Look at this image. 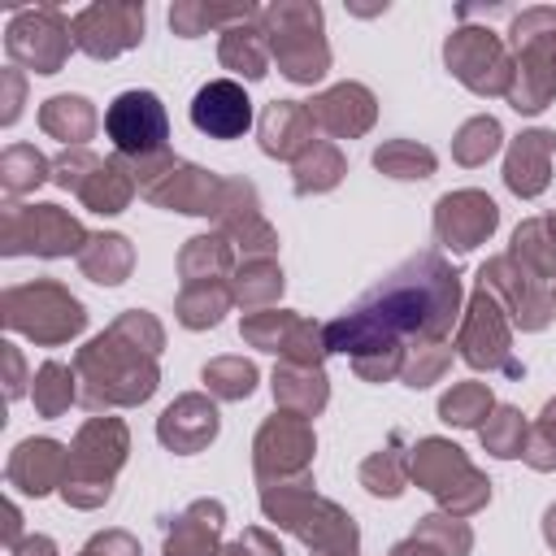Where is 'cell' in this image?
I'll list each match as a JSON object with an SVG mask.
<instances>
[{
    "label": "cell",
    "instance_id": "6da1fadb",
    "mask_svg": "<svg viewBox=\"0 0 556 556\" xmlns=\"http://www.w3.org/2000/svg\"><path fill=\"white\" fill-rule=\"evenodd\" d=\"M460 282L434 252L404 261L391 278H382L352 313L326 326V352H352V361L369 352H400L395 334H417L439 343L456 317Z\"/></svg>",
    "mask_w": 556,
    "mask_h": 556
},
{
    "label": "cell",
    "instance_id": "7a4b0ae2",
    "mask_svg": "<svg viewBox=\"0 0 556 556\" xmlns=\"http://www.w3.org/2000/svg\"><path fill=\"white\" fill-rule=\"evenodd\" d=\"M156 348L148 343H122L117 330L91 339L83 352H78V374L91 382L83 391V400L91 408L100 404H139L152 395L156 387V365H152Z\"/></svg>",
    "mask_w": 556,
    "mask_h": 556
},
{
    "label": "cell",
    "instance_id": "3957f363",
    "mask_svg": "<svg viewBox=\"0 0 556 556\" xmlns=\"http://www.w3.org/2000/svg\"><path fill=\"white\" fill-rule=\"evenodd\" d=\"M508 43L517 52L508 104L517 113H539L556 100V9H521L513 17Z\"/></svg>",
    "mask_w": 556,
    "mask_h": 556
},
{
    "label": "cell",
    "instance_id": "277c9868",
    "mask_svg": "<svg viewBox=\"0 0 556 556\" xmlns=\"http://www.w3.org/2000/svg\"><path fill=\"white\" fill-rule=\"evenodd\" d=\"M265 43L278 70L291 83H317L330 65V48L321 39V9L317 4H269L261 13Z\"/></svg>",
    "mask_w": 556,
    "mask_h": 556
},
{
    "label": "cell",
    "instance_id": "5b68a950",
    "mask_svg": "<svg viewBox=\"0 0 556 556\" xmlns=\"http://www.w3.org/2000/svg\"><path fill=\"white\" fill-rule=\"evenodd\" d=\"M126 456V426L117 417H96L83 426L74 452H70V473L61 482L65 500L78 508H91L109 500V478Z\"/></svg>",
    "mask_w": 556,
    "mask_h": 556
},
{
    "label": "cell",
    "instance_id": "8992f818",
    "mask_svg": "<svg viewBox=\"0 0 556 556\" xmlns=\"http://www.w3.org/2000/svg\"><path fill=\"white\" fill-rule=\"evenodd\" d=\"M413 478L434 491L452 513H473L486 504V482L478 478V469L460 456V447L443 443V439H426L413 447V460H408Z\"/></svg>",
    "mask_w": 556,
    "mask_h": 556
},
{
    "label": "cell",
    "instance_id": "52a82bcc",
    "mask_svg": "<svg viewBox=\"0 0 556 556\" xmlns=\"http://www.w3.org/2000/svg\"><path fill=\"white\" fill-rule=\"evenodd\" d=\"M443 61L447 70L478 96H508V83H513V61H508V48L500 43L495 30L486 26H460L447 35L443 43Z\"/></svg>",
    "mask_w": 556,
    "mask_h": 556
},
{
    "label": "cell",
    "instance_id": "ba28073f",
    "mask_svg": "<svg viewBox=\"0 0 556 556\" xmlns=\"http://www.w3.org/2000/svg\"><path fill=\"white\" fill-rule=\"evenodd\" d=\"M4 321L13 330H26V334L43 339V343H61V339L83 330L87 313L56 282H30V287H17V291L4 295Z\"/></svg>",
    "mask_w": 556,
    "mask_h": 556
},
{
    "label": "cell",
    "instance_id": "9c48e42d",
    "mask_svg": "<svg viewBox=\"0 0 556 556\" xmlns=\"http://www.w3.org/2000/svg\"><path fill=\"white\" fill-rule=\"evenodd\" d=\"M104 130L122 156H135V161L165 156L169 122H165V104L152 91H122L104 109Z\"/></svg>",
    "mask_w": 556,
    "mask_h": 556
},
{
    "label": "cell",
    "instance_id": "30bf717a",
    "mask_svg": "<svg viewBox=\"0 0 556 556\" xmlns=\"http://www.w3.org/2000/svg\"><path fill=\"white\" fill-rule=\"evenodd\" d=\"M70 43H74V22L61 17V9L52 4H39V9H26L9 22V56L35 74H56L70 56Z\"/></svg>",
    "mask_w": 556,
    "mask_h": 556
},
{
    "label": "cell",
    "instance_id": "8fae6325",
    "mask_svg": "<svg viewBox=\"0 0 556 556\" xmlns=\"http://www.w3.org/2000/svg\"><path fill=\"white\" fill-rule=\"evenodd\" d=\"M87 235L83 226L61 213L56 204H35V208H9L4 213V252H39V256H65L83 252Z\"/></svg>",
    "mask_w": 556,
    "mask_h": 556
},
{
    "label": "cell",
    "instance_id": "7c38bea8",
    "mask_svg": "<svg viewBox=\"0 0 556 556\" xmlns=\"http://www.w3.org/2000/svg\"><path fill=\"white\" fill-rule=\"evenodd\" d=\"M139 191L156 204H169V208H182V213H217V195H222V182L195 165H178V161H161V169H148L139 165Z\"/></svg>",
    "mask_w": 556,
    "mask_h": 556
},
{
    "label": "cell",
    "instance_id": "4fadbf2b",
    "mask_svg": "<svg viewBox=\"0 0 556 556\" xmlns=\"http://www.w3.org/2000/svg\"><path fill=\"white\" fill-rule=\"evenodd\" d=\"M143 39V4H91L74 17V43L87 56H117Z\"/></svg>",
    "mask_w": 556,
    "mask_h": 556
},
{
    "label": "cell",
    "instance_id": "5bb4252c",
    "mask_svg": "<svg viewBox=\"0 0 556 556\" xmlns=\"http://www.w3.org/2000/svg\"><path fill=\"white\" fill-rule=\"evenodd\" d=\"M460 356L473 365V369H508V374H521V365L508 356V326L500 317V304L486 287H478L473 304H469V317H465V330H460Z\"/></svg>",
    "mask_w": 556,
    "mask_h": 556
},
{
    "label": "cell",
    "instance_id": "9a60e30c",
    "mask_svg": "<svg viewBox=\"0 0 556 556\" xmlns=\"http://www.w3.org/2000/svg\"><path fill=\"white\" fill-rule=\"evenodd\" d=\"M191 122L208 139H239L252 126V100L235 78H213L191 100Z\"/></svg>",
    "mask_w": 556,
    "mask_h": 556
},
{
    "label": "cell",
    "instance_id": "2e32d148",
    "mask_svg": "<svg viewBox=\"0 0 556 556\" xmlns=\"http://www.w3.org/2000/svg\"><path fill=\"white\" fill-rule=\"evenodd\" d=\"M495 222H500V208H495V200L482 195V191L443 195L439 208H434V230H439V239H443L447 248H456V252L478 248V243L495 230Z\"/></svg>",
    "mask_w": 556,
    "mask_h": 556
},
{
    "label": "cell",
    "instance_id": "e0dca14e",
    "mask_svg": "<svg viewBox=\"0 0 556 556\" xmlns=\"http://www.w3.org/2000/svg\"><path fill=\"white\" fill-rule=\"evenodd\" d=\"M308 113H313V126H321V130H330L339 139H352V135L369 130V122H374V96L361 83H339V87L321 91L308 104Z\"/></svg>",
    "mask_w": 556,
    "mask_h": 556
},
{
    "label": "cell",
    "instance_id": "ac0fdd59",
    "mask_svg": "<svg viewBox=\"0 0 556 556\" xmlns=\"http://www.w3.org/2000/svg\"><path fill=\"white\" fill-rule=\"evenodd\" d=\"M308 452H313V434H308V426L300 421V413L274 417V421L256 434V469H261V473H274V469H278V473L304 469Z\"/></svg>",
    "mask_w": 556,
    "mask_h": 556
},
{
    "label": "cell",
    "instance_id": "d6986e66",
    "mask_svg": "<svg viewBox=\"0 0 556 556\" xmlns=\"http://www.w3.org/2000/svg\"><path fill=\"white\" fill-rule=\"evenodd\" d=\"M313 113L295 100H274L261 113V148L269 156H304L313 148Z\"/></svg>",
    "mask_w": 556,
    "mask_h": 556
},
{
    "label": "cell",
    "instance_id": "ffe728a7",
    "mask_svg": "<svg viewBox=\"0 0 556 556\" xmlns=\"http://www.w3.org/2000/svg\"><path fill=\"white\" fill-rule=\"evenodd\" d=\"M156 434L165 447L174 452H200L213 434H217V408L200 395H182L178 404H169L156 421Z\"/></svg>",
    "mask_w": 556,
    "mask_h": 556
},
{
    "label": "cell",
    "instance_id": "44dd1931",
    "mask_svg": "<svg viewBox=\"0 0 556 556\" xmlns=\"http://www.w3.org/2000/svg\"><path fill=\"white\" fill-rule=\"evenodd\" d=\"M65 473H70V456L52 439H26L9 460V482L22 486L26 495L52 491L56 482H65Z\"/></svg>",
    "mask_w": 556,
    "mask_h": 556
},
{
    "label": "cell",
    "instance_id": "7402d4cb",
    "mask_svg": "<svg viewBox=\"0 0 556 556\" xmlns=\"http://www.w3.org/2000/svg\"><path fill=\"white\" fill-rule=\"evenodd\" d=\"M552 148H556V135H547V130H526V135H517V143L508 148V161H504V182H508L517 195H539V191L547 187Z\"/></svg>",
    "mask_w": 556,
    "mask_h": 556
},
{
    "label": "cell",
    "instance_id": "603a6c76",
    "mask_svg": "<svg viewBox=\"0 0 556 556\" xmlns=\"http://www.w3.org/2000/svg\"><path fill=\"white\" fill-rule=\"evenodd\" d=\"M521 278V269H517V261L513 256H500V261H486L482 265V287L491 291V295H504L508 300V313L526 326V330H539L552 313H547V300H539L534 295V282H517Z\"/></svg>",
    "mask_w": 556,
    "mask_h": 556
},
{
    "label": "cell",
    "instance_id": "cb8c5ba5",
    "mask_svg": "<svg viewBox=\"0 0 556 556\" xmlns=\"http://www.w3.org/2000/svg\"><path fill=\"white\" fill-rule=\"evenodd\" d=\"M222 530V504H195L174 521V534L165 539V556H213Z\"/></svg>",
    "mask_w": 556,
    "mask_h": 556
},
{
    "label": "cell",
    "instance_id": "d4e9b609",
    "mask_svg": "<svg viewBox=\"0 0 556 556\" xmlns=\"http://www.w3.org/2000/svg\"><path fill=\"white\" fill-rule=\"evenodd\" d=\"M274 400L278 404H291L300 417L317 413L326 404V378H321V369L295 365V361L282 365V369H274Z\"/></svg>",
    "mask_w": 556,
    "mask_h": 556
},
{
    "label": "cell",
    "instance_id": "484cf974",
    "mask_svg": "<svg viewBox=\"0 0 556 556\" xmlns=\"http://www.w3.org/2000/svg\"><path fill=\"white\" fill-rule=\"evenodd\" d=\"M265 30L256 26H230L222 30V65L239 70L243 78H265V65H269V52H265Z\"/></svg>",
    "mask_w": 556,
    "mask_h": 556
},
{
    "label": "cell",
    "instance_id": "4316f807",
    "mask_svg": "<svg viewBox=\"0 0 556 556\" xmlns=\"http://www.w3.org/2000/svg\"><path fill=\"white\" fill-rule=\"evenodd\" d=\"M39 122H43L48 135H56V139H65V143H83V139L96 130V113H91V104H87L83 96H52V100L43 104Z\"/></svg>",
    "mask_w": 556,
    "mask_h": 556
},
{
    "label": "cell",
    "instance_id": "83f0119b",
    "mask_svg": "<svg viewBox=\"0 0 556 556\" xmlns=\"http://www.w3.org/2000/svg\"><path fill=\"white\" fill-rule=\"evenodd\" d=\"M130 178H126V169L117 165V161H100L91 174H87V182L78 187V195L96 208V213H122L126 208V200H130Z\"/></svg>",
    "mask_w": 556,
    "mask_h": 556
},
{
    "label": "cell",
    "instance_id": "f1b7e54d",
    "mask_svg": "<svg viewBox=\"0 0 556 556\" xmlns=\"http://www.w3.org/2000/svg\"><path fill=\"white\" fill-rule=\"evenodd\" d=\"M513 261L534 274H556V226L552 222H526L513 235Z\"/></svg>",
    "mask_w": 556,
    "mask_h": 556
},
{
    "label": "cell",
    "instance_id": "f546056e",
    "mask_svg": "<svg viewBox=\"0 0 556 556\" xmlns=\"http://www.w3.org/2000/svg\"><path fill=\"white\" fill-rule=\"evenodd\" d=\"M78 261H83L87 278H96V282H122L126 269H130V248H126L122 235H96V239H87V248L78 252Z\"/></svg>",
    "mask_w": 556,
    "mask_h": 556
},
{
    "label": "cell",
    "instance_id": "4dcf8cb0",
    "mask_svg": "<svg viewBox=\"0 0 556 556\" xmlns=\"http://www.w3.org/2000/svg\"><path fill=\"white\" fill-rule=\"evenodd\" d=\"M248 17H261L252 4H230V9H213V4H174L169 9V26L182 35V39H195L204 35V26H217V22H248Z\"/></svg>",
    "mask_w": 556,
    "mask_h": 556
},
{
    "label": "cell",
    "instance_id": "1f68e13d",
    "mask_svg": "<svg viewBox=\"0 0 556 556\" xmlns=\"http://www.w3.org/2000/svg\"><path fill=\"white\" fill-rule=\"evenodd\" d=\"M374 165L391 178H430L434 174V152L430 148H417L408 139H391L374 152Z\"/></svg>",
    "mask_w": 556,
    "mask_h": 556
},
{
    "label": "cell",
    "instance_id": "d6a6232c",
    "mask_svg": "<svg viewBox=\"0 0 556 556\" xmlns=\"http://www.w3.org/2000/svg\"><path fill=\"white\" fill-rule=\"evenodd\" d=\"M343 174V156L330 148V143H313L300 161H295V191L308 195V191H326L334 187Z\"/></svg>",
    "mask_w": 556,
    "mask_h": 556
},
{
    "label": "cell",
    "instance_id": "836d02e7",
    "mask_svg": "<svg viewBox=\"0 0 556 556\" xmlns=\"http://www.w3.org/2000/svg\"><path fill=\"white\" fill-rule=\"evenodd\" d=\"M439 413L452 426H482V417L491 413V391L482 382H460L452 387V395H443Z\"/></svg>",
    "mask_w": 556,
    "mask_h": 556
},
{
    "label": "cell",
    "instance_id": "e575fe53",
    "mask_svg": "<svg viewBox=\"0 0 556 556\" xmlns=\"http://www.w3.org/2000/svg\"><path fill=\"white\" fill-rule=\"evenodd\" d=\"M495 148H500V122H495V117H473V122H465L460 135H456V143H452V152H456L460 165H482Z\"/></svg>",
    "mask_w": 556,
    "mask_h": 556
},
{
    "label": "cell",
    "instance_id": "d590c367",
    "mask_svg": "<svg viewBox=\"0 0 556 556\" xmlns=\"http://www.w3.org/2000/svg\"><path fill=\"white\" fill-rule=\"evenodd\" d=\"M226 304H230V291H226V287H208V282H200V287H191V291L182 295L178 317H182V326H191V330H200V326H217V317L226 313Z\"/></svg>",
    "mask_w": 556,
    "mask_h": 556
},
{
    "label": "cell",
    "instance_id": "8d00e7d4",
    "mask_svg": "<svg viewBox=\"0 0 556 556\" xmlns=\"http://www.w3.org/2000/svg\"><path fill=\"white\" fill-rule=\"evenodd\" d=\"M521 439H526V426H521V413L517 408H495V417L482 421V443L495 456H521L526 452Z\"/></svg>",
    "mask_w": 556,
    "mask_h": 556
},
{
    "label": "cell",
    "instance_id": "74e56055",
    "mask_svg": "<svg viewBox=\"0 0 556 556\" xmlns=\"http://www.w3.org/2000/svg\"><path fill=\"white\" fill-rule=\"evenodd\" d=\"M204 382H208L222 400H243V395L256 387V369H252L248 361H239V356H226V361H213V365L204 369Z\"/></svg>",
    "mask_w": 556,
    "mask_h": 556
},
{
    "label": "cell",
    "instance_id": "f35d334b",
    "mask_svg": "<svg viewBox=\"0 0 556 556\" xmlns=\"http://www.w3.org/2000/svg\"><path fill=\"white\" fill-rule=\"evenodd\" d=\"M70 400H74V378H70V369L56 365V361H48V365L39 369V378H35V404H39V413H43V417H56L61 408H70Z\"/></svg>",
    "mask_w": 556,
    "mask_h": 556
},
{
    "label": "cell",
    "instance_id": "ab89813d",
    "mask_svg": "<svg viewBox=\"0 0 556 556\" xmlns=\"http://www.w3.org/2000/svg\"><path fill=\"white\" fill-rule=\"evenodd\" d=\"M282 291V269L269 265V261H252L239 269V282H235V295L243 304H269L274 295Z\"/></svg>",
    "mask_w": 556,
    "mask_h": 556
},
{
    "label": "cell",
    "instance_id": "60d3db41",
    "mask_svg": "<svg viewBox=\"0 0 556 556\" xmlns=\"http://www.w3.org/2000/svg\"><path fill=\"white\" fill-rule=\"evenodd\" d=\"M43 169H48V165H43V156H39L35 148H26V143L9 148V152H4V191L17 195V191L43 182Z\"/></svg>",
    "mask_w": 556,
    "mask_h": 556
},
{
    "label": "cell",
    "instance_id": "b9f144b4",
    "mask_svg": "<svg viewBox=\"0 0 556 556\" xmlns=\"http://www.w3.org/2000/svg\"><path fill=\"white\" fill-rule=\"evenodd\" d=\"M361 478H365V486H369L374 495H400V491H404V465H400V456H395V443H391L387 452L369 456L365 469H361Z\"/></svg>",
    "mask_w": 556,
    "mask_h": 556
},
{
    "label": "cell",
    "instance_id": "7bdbcfd3",
    "mask_svg": "<svg viewBox=\"0 0 556 556\" xmlns=\"http://www.w3.org/2000/svg\"><path fill=\"white\" fill-rule=\"evenodd\" d=\"M521 456L534 469H556V400L543 408V417H539V426H534V434H530Z\"/></svg>",
    "mask_w": 556,
    "mask_h": 556
},
{
    "label": "cell",
    "instance_id": "ee69618b",
    "mask_svg": "<svg viewBox=\"0 0 556 556\" xmlns=\"http://www.w3.org/2000/svg\"><path fill=\"white\" fill-rule=\"evenodd\" d=\"M421 356L413 361V365H404V382L408 387H430L434 378H439V369L447 365V352L439 348V343H430V348H417Z\"/></svg>",
    "mask_w": 556,
    "mask_h": 556
},
{
    "label": "cell",
    "instance_id": "f6af8a7d",
    "mask_svg": "<svg viewBox=\"0 0 556 556\" xmlns=\"http://www.w3.org/2000/svg\"><path fill=\"white\" fill-rule=\"evenodd\" d=\"M222 556H282V547L269 539V534H261V530H248L239 543H230Z\"/></svg>",
    "mask_w": 556,
    "mask_h": 556
},
{
    "label": "cell",
    "instance_id": "bcb514c9",
    "mask_svg": "<svg viewBox=\"0 0 556 556\" xmlns=\"http://www.w3.org/2000/svg\"><path fill=\"white\" fill-rule=\"evenodd\" d=\"M4 87H9V113H4V122H13V117H17V91H22V83H17L13 70L4 74Z\"/></svg>",
    "mask_w": 556,
    "mask_h": 556
},
{
    "label": "cell",
    "instance_id": "7dc6e473",
    "mask_svg": "<svg viewBox=\"0 0 556 556\" xmlns=\"http://www.w3.org/2000/svg\"><path fill=\"white\" fill-rule=\"evenodd\" d=\"M17 556H52V543H48V539H26V543L17 547Z\"/></svg>",
    "mask_w": 556,
    "mask_h": 556
},
{
    "label": "cell",
    "instance_id": "c3c4849f",
    "mask_svg": "<svg viewBox=\"0 0 556 556\" xmlns=\"http://www.w3.org/2000/svg\"><path fill=\"white\" fill-rule=\"evenodd\" d=\"M543 534H547V543L556 547V508H547V521H543Z\"/></svg>",
    "mask_w": 556,
    "mask_h": 556
},
{
    "label": "cell",
    "instance_id": "681fc988",
    "mask_svg": "<svg viewBox=\"0 0 556 556\" xmlns=\"http://www.w3.org/2000/svg\"><path fill=\"white\" fill-rule=\"evenodd\" d=\"M552 226H556V217H552Z\"/></svg>",
    "mask_w": 556,
    "mask_h": 556
}]
</instances>
